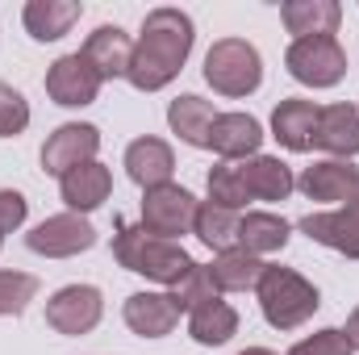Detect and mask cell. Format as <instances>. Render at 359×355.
Listing matches in <instances>:
<instances>
[{"label":"cell","instance_id":"6da1fadb","mask_svg":"<svg viewBox=\"0 0 359 355\" xmlns=\"http://www.w3.org/2000/svg\"><path fill=\"white\" fill-rule=\"evenodd\" d=\"M192 42H196V25L184 8H151L142 17V34L134 42V59H130L126 80L138 92L168 88L184 72Z\"/></svg>","mask_w":359,"mask_h":355},{"label":"cell","instance_id":"7a4b0ae2","mask_svg":"<svg viewBox=\"0 0 359 355\" xmlns=\"http://www.w3.org/2000/svg\"><path fill=\"white\" fill-rule=\"evenodd\" d=\"M113 260L126 267V272L147 276V280L168 284V288L196 267V260H192L180 243H168V239L151 234L147 226H130V222H121V217H117V226H113Z\"/></svg>","mask_w":359,"mask_h":355},{"label":"cell","instance_id":"3957f363","mask_svg":"<svg viewBox=\"0 0 359 355\" xmlns=\"http://www.w3.org/2000/svg\"><path fill=\"white\" fill-rule=\"evenodd\" d=\"M255 297H259V314H264V322H268L271 330H297L322 305V293L297 267H280V264L264 267Z\"/></svg>","mask_w":359,"mask_h":355},{"label":"cell","instance_id":"277c9868","mask_svg":"<svg viewBox=\"0 0 359 355\" xmlns=\"http://www.w3.org/2000/svg\"><path fill=\"white\" fill-rule=\"evenodd\" d=\"M205 84L217 96H251L264 84V59L247 38H222L205 55Z\"/></svg>","mask_w":359,"mask_h":355},{"label":"cell","instance_id":"5b68a950","mask_svg":"<svg viewBox=\"0 0 359 355\" xmlns=\"http://www.w3.org/2000/svg\"><path fill=\"white\" fill-rule=\"evenodd\" d=\"M284 67L305 88H334L347 76V51L339 38H297L284 51Z\"/></svg>","mask_w":359,"mask_h":355},{"label":"cell","instance_id":"8992f818","mask_svg":"<svg viewBox=\"0 0 359 355\" xmlns=\"http://www.w3.org/2000/svg\"><path fill=\"white\" fill-rule=\"evenodd\" d=\"M196 209L201 201L180 188V184H159V188H147L142 196V226L168 243H176L180 234H192V222H196Z\"/></svg>","mask_w":359,"mask_h":355},{"label":"cell","instance_id":"52a82bcc","mask_svg":"<svg viewBox=\"0 0 359 355\" xmlns=\"http://www.w3.org/2000/svg\"><path fill=\"white\" fill-rule=\"evenodd\" d=\"M25 247L46 260H72V255H84L96 247V226L80 213H55L25 234Z\"/></svg>","mask_w":359,"mask_h":355},{"label":"cell","instance_id":"ba28073f","mask_svg":"<svg viewBox=\"0 0 359 355\" xmlns=\"http://www.w3.org/2000/svg\"><path fill=\"white\" fill-rule=\"evenodd\" d=\"M100 318H104V297L96 284H67L46 301V326L59 335H72V339L96 330Z\"/></svg>","mask_w":359,"mask_h":355},{"label":"cell","instance_id":"9c48e42d","mask_svg":"<svg viewBox=\"0 0 359 355\" xmlns=\"http://www.w3.org/2000/svg\"><path fill=\"white\" fill-rule=\"evenodd\" d=\"M100 151V130L92 121H67L42 142V172L46 176H67L72 168H84Z\"/></svg>","mask_w":359,"mask_h":355},{"label":"cell","instance_id":"30bf717a","mask_svg":"<svg viewBox=\"0 0 359 355\" xmlns=\"http://www.w3.org/2000/svg\"><path fill=\"white\" fill-rule=\"evenodd\" d=\"M297 188H301L309 201H318V205L343 209V205H351L359 196V168L351 159H318V163H309V168L301 172Z\"/></svg>","mask_w":359,"mask_h":355},{"label":"cell","instance_id":"8fae6325","mask_svg":"<svg viewBox=\"0 0 359 355\" xmlns=\"http://www.w3.org/2000/svg\"><path fill=\"white\" fill-rule=\"evenodd\" d=\"M100 88H104V80L92 72V63L80 51L55 59L50 72H46V96L55 105H63V109H84V105H92L100 96Z\"/></svg>","mask_w":359,"mask_h":355},{"label":"cell","instance_id":"7c38bea8","mask_svg":"<svg viewBox=\"0 0 359 355\" xmlns=\"http://www.w3.org/2000/svg\"><path fill=\"white\" fill-rule=\"evenodd\" d=\"M301 234H309L313 243L347 255V260H359V196L343 209H326V213H309L297 222Z\"/></svg>","mask_w":359,"mask_h":355},{"label":"cell","instance_id":"4fadbf2b","mask_svg":"<svg viewBox=\"0 0 359 355\" xmlns=\"http://www.w3.org/2000/svg\"><path fill=\"white\" fill-rule=\"evenodd\" d=\"M259 142H264V126L251 117V113H217L213 130H209V151L222 159V163H247L259 155Z\"/></svg>","mask_w":359,"mask_h":355},{"label":"cell","instance_id":"5bb4252c","mask_svg":"<svg viewBox=\"0 0 359 355\" xmlns=\"http://www.w3.org/2000/svg\"><path fill=\"white\" fill-rule=\"evenodd\" d=\"M318 117H322V105L305 100V96H288L271 109V138L284 147V151H313V134H318Z\"/></svg>","mask_w":359,"mask_h":355},{"label":"cell","instance_id":"9a60e30c","mask_svg":"<svg viewBox=\"0 0 359 355\" xmlns=\"http://www.w3.org/2000/svg\"><path fill=\"white\" fill-rule=\"evenodd\" d=\"M313 147L326 151L330 159H355L359 155V105H351V100L326 105L322 117H318Z\"/></svg>","mask_w":359,"mask_h":355},{"label":"cell","instance_id":"2e32d148","mask_svg":"<svg viewBox=\"0 0 359 355\" xmlns=\"http://www.w3.org/2000/svg\"><path fill=\"white\" fill-rule=\"evenodd\" d=\"M80 55L92 63V72L100 80H126L130 59H134V42L121 25H96L88 34V42L80 46Z\"/></svg>","mask_w":359,"mask_h":355},{"label":"cell","instance_id":"e0dca14e","mask_svg":"<svg viewBox=\"0 0 359 355\" xmlns=\"http://www.w3.org/2000/svg\"><path fill=\"white\" fill-rule=\"evenodd\" d=\"M109 192H113V172L100 159H92L84 168H72L67 176L59 180V196H63L67 213H80V217H88L92 209H100L109 201Z\"/></svg>","mask_w":359,"mask_h":355},{"label":"cell","instance_id":"ac0fdd59","mask_svg":"<svg viewBox=\"0 0 359 355\" xmlns=\"http://www.w3.org/2000/svg\"><path fill=\"white\" fill-rule=\"evenodd\" d=\"M121 318H126V326H130L134 335H142V339H163V335L176 330L180 309L168 293H130L126 305H121Z\"/></svg>","mask_w":359,"mask_h":355},{"label":"cell","instance_id":"d6986e66","mask_svg":"<svg viewBox=\"0 0 359 355\" xmlns=\"http://www.w3.org/2000/svg\"><path fill=\"white\" fill-rule=\"evenodd\" d=\"M172 172H176V155H172V147L163 138L142 134V138H134L126 147V176L134 180L142 192L159 188V184H172Z\"/></svg>","mask_w":359,"mask_h":355},{"label":"cell","instance_id":"ffe728a7","mask_svg":"<svg viewBox=\"0 0 359 355\" xmlns=\"http://www.w3.org/2000/svg\"><path fill=\"white\" fill-rule=\"evenodd\" d=\"M280 21L292 34V42L297 38H334V29L343 21V4L339 0H284Z\"/></svg>","mask_w":359,"mask_h":355},{"label":"cell","instance_id":"44dd1931","mask_svg":"<svg viewBox=\"0 0 359 355\" xmlns=\"http://www.w3.org/2000/svg\"><path fill=\"white\" fill-rule=\"evenodd\" d=\"M213 121H217V109H213V100H205V96L184 92V96H176V100L168 105V126H172V134H176L180 142L196 147V151H209V130H213Z\"/></svg>","mask_w":359,"mask_h":355},{"label":"cell","instance_id":"7402d4cb","mask_svg":"<svg viewBox=\"0 0 359 355\" xmlns=\"http://www.w3.org/2000/svg\"><path fill=\"white\" fill-rule=\"evenodd\" d=\"M80 13V0H29L21 8V25L34 42H59L63 34H72Z\"/></svg>","mask_w":359,"mask_h":355},{"label":"cell","instance_id":"603a6c76","mask_svg":"<svg viewBox=\"0 0 359 355\" xmlns=\"http://www.w3.org/2000/svg\"><path fill=\"white\" fill-rule=\"evenodd\" d=\"M288 239H292V226H288L280 213H268V209H251V213H243V222H238V251H247V255H255V260L284 251Z\"/></svg>","mask_w":359,"mask_h":355},{"label":"cell","instance_id":"cb8c5ba5","mask_svg":"<svg viewBox=\"0 0 359 355\" xmlns=\"http://www.w3.org/2000/svg\"><path fill=\"white\" fill-rule=\"evenodd\" d=\"M238 176L247 184V196L251 201H288V192L297 188L292 168L271 159V155H255L247 163H238Z\"/></svg>","mask_w":359,"mask_h":355},{"label":"cell","instance_id":"d4e9b609","mask_svg":"<svg viewBox=\"0 0 359 355\" xmlns=\"http://www.w3.org/2000/svg\"><path fill=\"white\" fill-rule=\"evenodd\" d=\"M234 335H238V309L222 297H213V301H205L188 314V339L201 343V347H222Z\"/></svg>","mask_w":359,"mask_h":355},{"label":"cell","instance_id":"484cf974","mask_svg":"<svg viewBox=\"0 0 359 355\" xmlns=\"http://www.w3.org/2000/svg\"><path fill=\"white\" fill-rule=\"evenodd\" d=\"M264 260L247 255V251H222L213 264H209V276H213V288L217 293H255L259 288V276H264Z\"/></svg>","mask_w":359,"mask_h":355},{"label":"cell","instance_id":"4316f807","mask_svg":"<svg viewBox=\"0 0 359 355\" xmlns=\"http://www.w3.org/2000/svg\"><path fill=\"white\" fill-rule=\"evenodd\" d=\"M238 222H243V213H234V209H222V205H213V201H201V209H196V222H192V234L209 247V251H234L238 247Z\"/></svg>","mask_w":359,"mask_h":355},{"label":"cell","instance_id":"83f0119b","mask_svg":"<svg viewBox=\"0 0 359 355\" xmlns=\"http://www.w3.org/2000/svg\"><path fill=\"white\" fill-rule=\"evenodd\" d=\"M205 188H209V201L213 205H222V209H243L251 196H247V184H243V176H238V163H213L209 168V176H205Z\"/></svg>","mask_w":359,"mask_h":355},{"label":"cell","instance_id":"f1b7e54d","mask_svg":"<svg viewBox=\"0 0 359 355\" xmlns=\"http://www.w3.org/2000/svg\"><path fill=\"white\" fill-rule=\"evenodd\" d=\"M168 297L176 301V309L180 314H192L196 305H205V301H213L217 297V288H213V276H209V267L205 264H196L184 280H176L172 288H168Z\"/></svg>","mask_w":359,"mask_h":355},{"label":"cell","instance_id":"f546056e","mask_svg":"<svg viewBox=\"0 0 359 355\" xmlns=\"http://www.w3.org/2000/svg\"><path fill=\"white\" fill-rule=\"evenodd\" d=\"M38 297V276L29 272H0V318L25 314V305Z\"/></svg>","mask_w":359,"mask_h":355},{"label":"cell","instance_id":"4dcf8cb0","mask_svg":"<svg viewBox=\"0 0 359 355\" xmlns=\"http://www.w3.org/2000/svg\"><path fill=\"white\" fill-rule=\"evenodd\" d=\"M25 126H29V100L0 80V138H17L25 134Z\"/></svg>","mask_w":359,"mask_h":355},{"label":"cell","instance_id":"1f68e13d","mask_svg":"<svg viewBox=\"0 0 359 355\" xmlns=\"http://www.w3.org/2000/svg\"><path fill=\"white\" fill-rule=\"evenodd\" d=\"M288 355H355V351H351V343L339 326H326V330L301 339L297 347H288Z\"/></svg>","mask_w":359,"mask_h":355},{"label":"cell","instance_id":"d6a6232c","mask_svg":"<svg viewBox=\"0 0 359 355\" xmlns=\"http://www.w3.org/2000/svg\"><path fill=\"white\" fill-rule=\"evenodd\" d=\"M25 217H29V201H25L17 188H0V234L21 230Z\"/></svg>","mask_w":359,"mask_h":355},{"label":"cell","instance_id":"836d02e7","mask_svg":"<svg viewBox=\"0 0 359 355\" xmlns=\"http://www.w3.org/2000/svg\"><path fill=\"white\" fill-rule=\"evenodd\" d=\"M343 335H347V343H351V351H359V305L347 314V326H343Z\"/></svg>","mask_w":359,"mask_h":355},{"label":"cell","instance_id":"e575fe53","mask_svg":"<svg viewBox=\"0 0 359 355\" xmlns=\"http://www.w3.org/2000/svg\"><path fill=\"white\" fill-rule=\"evenodd\" d=\"M238 355H276V351H268V347H247V351H238Z\"/></svg>","mask_w":359,"mask_h":355},{"label":"cell","instance_id":"d590c367","mask_svg":"<svg viewBox=\"0 0 359 355\" xmlns=\"http://www.w3.org/2000/svg\"><path fill=\"white\" fill-rule=\"evenodd\" d=\"M0 247H4V234H0Z\"/></svg>","mask_w":359,"mask_h":355}]
</instances>
